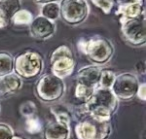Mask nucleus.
<instances>
[{"label": "nucleus", "mask_w": 146, "mask_h": 139, "mask_svg": "<svg viewBox=\"0 0 146 139\" xmlns=\"http://www.w3.org/2000/svg\"><path fill=\"white\" fill-rule=\"evenodd\" d=\"M14 57L6 51H0V78L13 73Z\"/></svg>", "instance_id": "17"}, {"label": "nucleus", "mask_w": 146, "mask_h": 139, "mask_svg": "<svg viewBox=\"0 0 146 139\" xmlns=\"http://www.w3.org/2000/svg\"><path fill=\"white\" fill-rule=\"evenodd\" d=\"M14 131L10 125L6 123H0V139H12Z\"/></svg>", "instance_id": "25"}, {"label": "nucleus", "mask_w": 146, "mask_h": 139, "mask_svg": "<svg viewBox=\"0 0 146 139\" xmlns=\"http://www.w3.org/2000/svg\"><path fill=\"white\" fill-rule=\"evenodd\" d=\"M93 91L94 89L83 86V85L79 84V83H76L75 88H74V97H75V99L77 101H79V102L84 104L89 99V97L91 96Z\"/></svg>", "instance_id": "22"}, {"label": "nucleus", "mask_w": 146, "mask_h": 139, "mask_svg": "<svg viewBox=\"0 0 146 139\" xmlns=\"http://www.w3.org/2000/svg\"><path fill=\"white\" fill-rule=\"evenodd\" d=\"M136 96L138 97L139 100H141L142 102L146 100V84L145 83H140L139 87H138L137 93H136Z\"/></svg>", "instance_id": "26"}, {"label": "nucleus", "mask_w": 146, "mask_h": 139, "mask_svg": "<svg viewBox=\"0 0 146 139\" xmlns=\"http://www.w3.org/2000/svg\"><path fill=\"white\" fill-rule=\"evenodd\" d=\"M41 15L44 16L45 18L49 19V20L56 21L59 18V13H60V9H59V3L58 2H50L43 4L41 7Z\"/></svg>", "instance_id": "20"}, {"label": "nucleus", "mask_w": 146, "mask_h": 139, "mask_svg": "<svg viewBox=\"0 0 146 139\" xmlns=\"http://www.w3.org/2000/svg\"><path fill=\"white\" fill-rule=\"evenodd\" d=\"M19 111H20V114L22 115L24 118L29 116H32V115H36L37 113V107L35 105V103L31 100H27L24 102L21 103L20 107H19Z\"/></svg>", "instance_id": "23"}, {"label": "nucleus", "mask_w": 146, "mask_h": 139, "mask_svg": "<svg viewBox=\"0 0 146 139\" xmlns=\"http://www.w3.org/2000/svg\"><path fill=\"white\" fill-rule=\"evenodd\" d=\"M144 13H145V9H144L143 0H138L135 2L124 5H117V8L115 10V14L119 17V20L136 18L141 16Z\"/></svg>", "instance_id": "13"}, {"label": "nucleus", "mask_w": 146, "mask_h": 139, "mask_svg": "<svg viewBox=\"0 0 146 139\" xmlns=\"http://www.w3.org/2000/svg\"><path fill=\"white\" fill-rule=\"evenodd\" d=\"M50 111L53 114V116L55 117V120L57 122L61 123V124H64L69 127L71 126L73 115L67 107H65L64 105H61V104H55L53 106H51Z\"/></svg>", "instance_id": "16"}, {"label": "nucleus", "mask_w": 146, "mask_h": 139, "mask_svg": "<svg viewBox=\"0 0 146 139\" xmlns=\"http://www.w3.org/2000/svg\"><path fill=\"white\" fill-rule=\"evenodd\" d=\"M0 112H1V106H0Z\"/></svg>", "instance_id": "31"}, {"label": "nucleus", "mask_w": 146, "mask_h": 139, "mask_svg": "<svg viewBox=\"0 0 146 139\" xmlns=\"http://www.w3.org/2000/svg\"><path fill=\"white\" fill-rule=\"evenodd\" d=\"M21 8V0H0V29L10 23L13 15Z\"/></svg>", "instance_id": "14"}, {"label": "nucleus", "mask_w": 146, "mask_h": 139, "mask_svg": "<svg viewBox=\"0 0 146 139\" xmlns=\"http://www.w3.org/2000/svg\"><path fill=\"white\" fill-rule=\"evenodd\" d=\"M122 38L129 45L141 47L146 43L145 13L132 19L119 20Z\"/></svg>", "instance_id": "8"}, {"label": "nucleus", "mask_w": 146, "mask_h": 139, "mask_svg": "<svg viewBox=\"0 0 146 139\" xmlns=\"http://www.w3.org/2000/svg\"><path fill=\"white\" fill-rule=\"evenodd\" d=\"M77 48L94 65L101 66L111 60L114 54V46L110 40L102 36L81 38L77 43Z\"/></svg>", "instance_id": "2"}, {"label": "nucleus", "mask_w": 146, "mask_h": 139, "mask_svg": "<svg viewBox=\"0 0 146 139\" xmlns=\"http://www.w3.org/2000/svg\"><path fill=\"white\" fill-rule=\"evenodd\" d=\"M29 31L33 38L37 40H46L52 37L56 31V25L52 20L45 18L42 15H38L33 18L29 25Z\"/></svg>", "instance_id": "10"}, {"label": "nucleus", "mask_w": 146, "mask_h": 139, "mask_svg": "<svg viewBox=\"0 0 146 139\" xmlns=\"http://www.w3.org/2000/svg\"><path fill=\"white\" fill-rule=\"evenodd\" d=\"M12 139H26L25 137H23V136H21V135H13V137H12Z\"/></svg>", "instance_id": "30"}, {"label": "nucleus", "mask_w": 146, "mask_h": 139, "mask_svg": "<svg viewBox=\"0 0 146 139\" xmlns=\"http://www.w3.org/2000/svg\"><path fill=\"white\" fill-rule=\"evenodd\" d=\"M139 84V79L136 75L130 72H125L116 75L111 90L118 100L129 101L136 97Z\"/></svg>", "instance_id": "9"}, {"label": "nucleus", "mask_w": 146, "mask_h": 139, "mask_svg": "<svg viewBox=\"0 0 146 139\" xmlns=\"http://www.w3.org/2000/svg\"><path fill=\"white\" fill-rule=\"evenodd\" d=\"M34 90L37 98L40 101L44 103H53L59 101L64 96L66 86L63 79L49 73L38 79Z\"/></svg>", "instance_id": "5"}, {"label": "nucleus", "mask_w": 146, "mask_h": 139, "mask_svg": "<svg viewBox=\"0 0 146 139\" xmlns=\"http://www.w3.org/2000/svg\"><path fill=\"white\" fill-rule=\"evenodd\" d=\"M42 55L35 50H25L14 58L13 72L21 79H35L41 75L44 66Z\"/></svg>", "instance_id": "4"}, {"label": "nucleus", "mask_w": 146, "mask_h": 139, "mask_svg": "<svg viewBox=\"0 0 146 139\" xmlns=\"http://www.w3.org/2000/svg\"><path fill=\"white\" fill-rule=\"evenodd\" d=\"M101 68L97 65H88L82 67L76 73L75 81L76 83L89 87L91 89H95L98 86L100 78Z\"/></svg>", "instance_id": "11"}, {"label": "nucleus", "mask_w": 146, "mask_h": 139, "mask_svg": "<svg viewBox=\"0 0 146 139\" xmlns=\"http://www.w3.org/2000/svg\"><path fill=\"white\" fill-rule=\"evenodd\" d=\"M36 4L39 5H43L46 4V3H50V2H58V0H33Z\"/></svg>", "instance_id": "28"}, {"label": "nucleus", "mask_w": 146, "mask_h": 139, "mask_svg": "<svg viewBox=\"0 0 146 139\" xmlns=\"http://www.w3.org/2000/svg\"><path fill=\"white\" fill-rule=\"evenodd\" d=\"M70 127L57 122L50 121L43 129V139H69Z\"/></svg>", "instance_id": "15"}, {"label": "nucleus", "mask_w": 146, "mask_h": 139, "mask_svg": "<svg viewBox=\"0 0 146 139\" xmlns=\"http://www.w3.org/2000/svg\"><path fill=\"white\" fill-rule=\"evenodd\" d=\"M87 114L95 118L111 120L118 108V99L111 89L96 87L87 101L84 103Z\"/></svg>", "instance_id": "1"}, {"label": "nucleus", "mask_w": 146, "mask_h": 139, "mask_svg": "<svg viewBox=\"0 0 146 139\" xmlns=\"http://www.w3.org/2000/svg\"><path fill=\"white\" fill-rule=\"evenodd\" d=\"M24 124H25V130L29 134L35 135L42 132V127H43L42 121L40 120L38 114L26 117Z\"/></svg>", "instance_id": "19"}, {"label": "nucleus", "mask_w": 146, "mask_h": 139, "mask_svg": "<svg viewBox=\"0 0 146 139\" xmlns=\"http://www.w3.org/2000/svg\"><path fill=\"white\" fill-rule=\"evenodd\" d=\"M59 9V17L71 26L80 25L89 15V5L86 0H61Z\"/></svg>", "instance_id": "7"}, {"label": "nucleus", "mask_w": 146, "mask_h": 139, "mask_svg": "<svg viewBox=\"0 0 146 139\" xmlns=\"http://www.w3.org/2000/svg\"><path fill=\"white\" fill-rule=\"evenodd\" d=\"M136 68H137V71H139L141 74H144V70H145V67H144V63L142 62H138V64L136 65Z\"/></svg>", "instance_id": "29"}, {"label": "nucleus", "mask_w": 146, "mask_h": 139, "mask_svg": "<svg viewBox=\"0 0 146 139\" xmlns=\"http://www.w3.org/2000/svg\"><path fill=\"white\" fill-rule=\"evenodd\" d=\"M33 14L27 9L20 8L11 18L10 22L15 26H29L33 20Z\"/></svg>", "instance_id": "18"}, {"label": "nucleus", "mask_w": 146, "mask_h": 139, "mask_svg": "<svg viewBox=\"0 0 146 139\" xmlns=\"http://www.w3.org/2000/svg\"><path fill=\"white\" fill-rule=\"evenodd\" d=\"M22 88V79L14 73L5 75L0 78V98L14 95Z\"/></svg>", "instance_id": "12"}, {"label": "nucleus", "mask_w": 146, "mask_h": 139, "mask_svg": "<svg viewBox=\"0 0 146 139\" xmlns=\"http://www.w3.org/2000/svg\"><path fill=\"white\" fill-rule=\"evenodd\" d=\"M90 1L94 6L99 8L106 15H109L114 8L113 0H90Z\"/></svg>", "instance_id": "24"}, {"label": "nucleus", "mask_w": 146, "mask_h": 139, "mask_svg": "<svg viewBox=\"0 0 146 139\" xmlns=\"http://www.w3.org/2000/svg\"><path fill=\"white\" fill-rule=\"evenodd\" d=\"M76 67V60L72 50L67 45H60L53 50L50 56L51 73L61 79L71 76Z\"/></svg>", "instance_id": "6"}, {"label": "nucleus", "mask_w": 146, "mask_h": 139, "mask_svg": "<svg viewBox=\"0 0 146 139\" xmlns=\"http://www.w3.org/2000/svg\"><path fill=\"white\" fill-rule=\"evenodd\" d=\"M115 77H116V74L114 73V71L110 70V69H101L99 83H98L97 87L111 89Z\"/></svg>", "instance_id": "21"}, {"label": "nucleus", "mask_w": 146, "mask_h": 139, "mask_svg": "<svg viewBox=\"0 0 146 139\" xmlns=\"http://www.w3.org/2000/svg\"><path fill=\"white\" fill-rule=\"evenodd\" d=\"M111 132V120L95 118L87 113L80 117L74 127L77 139H108Z\"/></svg>", "instance_id": "3"}, {"label": "nucleus", "mask_w": 146, "mask_h": 139, "mask_svg": "<svg viewBox=\"0 0 146 139\" xmlns=\"http://www.w3.org/2000/svg\"><path fill=\"white\" fill-rule=\"evenodd\" d=\"M113 1H114V4L124 5V4H128V3L135 2V1H138V0H113Z\"/></svg>", "instance_id": "27"}]
</instances>
